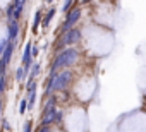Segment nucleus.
Wrapping results in <instances>:
<instances>
[{
	"label": "nucleus",
	"instance_id": "6",
	"mask_svg": "<svg viewBox=\"0 0 146 132\" xmlns=\"http://www.w3.org/2000/svg\"><path fill=\"white\" fill-rule=\"evenodd\" d=\"M79 40H81V31L79 29H69V31H65L62 45H72V43H78Z\"/></svg>",
	"mask_w": 146,
	"mask_h": 132
},
{
	"label": "nucleus",
	"instance_id": "13",
	"mask_svg": "<svg viewBox=\"0 0 146 132\" xmlns=\"http://www.w3.org/2000/svg\"><path fill=\"white\" fill-rule=\"evenodd\" d=\"M35 101H36V91H33V93H29V100H28V106H29V108H33V105H35Z\"/></svg>",
	"mask_w": 146,
	"mask_h": 132
},
{
	"label": "nucleus",
	"instance_id": "22",
	"mask_svg": "<svg viewBox=\"0 0 146 132\" xmlns=\"http://www.w3.org/2000/svg\"><path fill=\"white\" fill-rule=\"evenodd\" d=\"M84 2H90V0H84Z\"/></svg>",
	"mask_w": 146,
	"mask_h": 132
},
{
	"label": "nucleus",
	"instance_id": "10",
	"mask_svg": "<svg viewBox=\"0 0 146 132\" xmlns=\"http://www.w3.org/2000/svg\"><path fill=\"white\" fill-rule=\"evenodd\" d=\"M40 22H41V12H36V14H35V19H33V33H35V34H36V31H38Z\"/></svg>",
	"mask_w": 146,
	"mask_h": 132
},
{
	"label": "nucleus",
	"instance_id": "20",
	"mask_svg": "<svg viewBox=\"0 0 146 132\" xmlns=\"http://www.w3.org/2000/svg\"><path fill=\"white\" fill-rule=\"evenodd\" d=\"M38 51H40V50H38L36 46H33V45H31V55H35V57H36V55H38Z\"/></svg>",
	"mask_w": 146,
	"mask_h": 132
},
{
	"label": "nucleus",
	"instance_id": "2",
	"mask_svg": "<svg viewBox=\"0 0 146 132\" xmlns=\"http://www.w3.org/2000/svg\"><path fill=\"white\" fill-rule=\"evenodd\" d=\"M74 62H78V51H76L74 48L64 50L62 53H58V55H57V58H55V62H53L52 71H57V69L67 67V65H72Z\"/></svg>",
	"mask_w": 146,
	"mask_h": 132
},
{
	"label": "nucleus",
	"instance_id": "3",
	"mask_svg": "<svg viewBox=\"0 0 146 132\" xmlns=\"http://www.w3.org/2000/svg\"><path fill=\"white\" fill-rule=\"evenodd\" d=\"M12 51H14V43H7L5 50L2 51V58H0V76H5V69H7V65L12 58Z\"/></svg>",
	"mask_w": 146,
	"mask_h": 132
},
{
	"label": "nucleus",
	"instance_id": "5",
	"mask_svg": "<svg viewBox=\"0 0 146 132\" xmlns=\"http://www.w3.org/2000/svg\"><path fill=\"white\" fill-rule=\"evenodd\" d=\"M53 115H55V100L52 98L48 101V105L45 106V112H43V125H48L53 122Z\"/></svg>",
	"mask_w": 146,
	"mask_h": 132
},
{
	"label": "nucleus",
	"instance_id": "18",
	"mask_svg": "<svg viewBox=\"0 0 146 132\" xmlns=\"http://www.w3.org/2000/svg\"><path fill=\"white\" fill-rule=\"evenodd\" d=\"M7 43H9V41H7V38H5V40H4L2 43H0V53H2V51L5 50V46H7Z\"/></svg>",
	"mask_w": 146,
	"mask_h": 132
},
{
	"label": "nucleus",
	"instance_id": "17",
	"mask_svg": "<svg viewBox=\"0 0 146 132\" xmlns=\"http://www.w3.org/2000/svg\"><path fill=\"white\" fill-rule=\"evenodd\" d=\"M62 120V112H57L55 110V115H53V122H60Z\"/></svg>",
	"mask_w": 146,
	"mask_h": 132
},
{
	"label": "nucleus",
	"instance_id": "14",
	"mask_svg": "<svg viewBox=\"0 0 146 132\" xmlns=\"http://www.w3.org/2000/svg\"><path fill=\"white\" fill-rule=\"evenodd\" d=\"M26 110H28V101H26V100H21V101H19V112L24 113Z\"/></svg>",
	"mask_w": 146,
	"mask_h": 132
},
{
	"label": "nucleus",
	"instance_id": "21",
	"mask_svg": "<svg viewBox=\"0 0 146 132\" xmlns=\"http://www.w3.org/2000/svg\"><path fill=\"white\" fill-rule=\"evenodd\" d=\"M38 132H50V129H48V125H43V127H41Z\"/></svg>",
	"mask_w": 146,
	"mask_h": 132
},
{
	"label": "nucleus",
	"instance_id": "9",
	"mask_svg": "<svg viewBox=\"0 0 146 132\" xmlns=\"http://www.w3.org/2000/svg\"><path fill=\"white\" fill-rule=\"evenodd\" d=\"M53 16H55V9H50V11H48V14H46V16H45V19H43V26H45V28H48V26H50V21L53 19Z\"/></svg>",
	"mask_w": 146,
	"mask_h": 132
},
{
	"label": "nucleus",
	"instance_id": "19",
	"mask_svg": "<svg viewBox=\"0 0 146 132\" xmlns=\"http://www.w3.org/2000/svg\"><path fill=\"white\" fill-rule=\"evenodd\" d=\"M24 132H31V122H29V120L24 123Z\"/></svg>",
	"mask_w": 146,
	"mask_h": 132
},
{
	"label": "nucleus",
	"instance_id": "23",
	"mask_svg": "<svg viewBox=\"0 0 146 132\" xmlns=\"http://www.w3.org/2000/svg\"><path fill=\"white\" fill-rule=\"evenodd\" d=\"M0 108H2V106H0Z\"/></svg>",
	"mask_w": 146,
	"mask_h": 132
},
{
	"label": "nucleus",
	"instance_id": "12",
	"mask_svg": "<svg viewBox=\"0 0 146 132\" xmlns=\"http://www.w3.org/2000/svg\"><path fill=\"white\" fill-rule=\"evenodd\" d=\"M24 77H26V72H24V69H23V67H19V69H17V74H16V79L21 82Z\"/></svg>",
	"mask_w": 146,
	"mask_h": 132
},
{
	"label": "nucleus",
	"instance_id": "1",
	"mask_svg": "<svg viewBox=\"0 0 146 132\" xmlns=\"http://www.w3.org/2000/svg\"><path fill=\"white\" fill-rule=\"evenodd\" d=\"M70 72L69 71H64L60 74H55V71H52V77L48 81V86H46V94L53 93V91H60V89H65L69 81H70Z\"/></svg>",
	"mask_w": 146,
	"mask_h": 132
},
{
	"label": "nucleus",
	"instance_id": "11",
	"mask_svg": "<svg viewBox=\"0 0 146 132\" xmlns=\"http://www.w3.org/2000/svg\"><path fill=\"white\" fill-rule=\"evenodd\" d=\"M38 72H40V65H38V63L31 65V76H29V79H33V81H35V77L38 76Z\"/></svg>",
	"mask_w": 146,
	"mask_h": 132
},
{
	"label": "nucleus",
	"instance_id": "16",
	"mask_svg": "<svg viewBox=\"0 0 146 132\" xmlns=\"http://www.w3.org/2000/svg\"><path fill=\"white\" fill-rule=\"evenodd\" d=\"M5 14H7V19H12V16H14V5L12 4L5 9Z\"/></svg>",
	"mask_w": 146,
	"mask_h": 132
},
{
	"label": "nucleus",
	"instance_id": "4",
	"mask_svg": "<svg viewBox=\"0 0 146 132\" xmlns=\"http://www.w3.org/2000/svg\"><path fill=\"white\" fill-rule=\"evenodd\" d=\"M81 17V9H70L69 12H67V19H65V22H64V26H62V31L65 33V31H69L72 26H74L76 22H78V19Z\"/></svg>",
	"mask_w": 146,
	"mask_h": 132
},
{
	"label": "nucleus",
	"instance_id": "7",
	"mask_svg": "<svg viewBox=\"0 0 146 132\" xmlns=\"http://www.w3.org/2000/svg\"><path fill=\"white\" fill-rule=\"evenodd\" d=\"M19 34V24L16 19H9V34H7V41L14 43V40Z\"/></svg>",
	"mask_w": 146,
	"mask_h": 132
},
{
	"label": "nucleus",
	"instance_id": "15",
	"mask_svg": "<svg viewBox=\"0 0 146 132\" xmlns=\"http://www.w3.org/2000/svg\"><path fill=\"white\" fill-rule=\"evenodd\" d=\"M70 4H72V0H65L64 5L60 7V9H62V12H69V11H70Z\"/></svg>",
	"mask_w": 146,
	"mask_h": 132
},
{
	"label": "nucleus",
	"instance_id": "8",
	"mask_svg": "<svg viewBox=\"0 0 146 132\" xmlns=\"http://www.w3.org/2000/svg\"><path fill=\"white\" fill-rule=\"evenodd\" d=\"M24 4H26V0H14V16H12V19H19V16H21V12H23V7H24Z\"/></svg>",
	"mask_w": 146,
	"mask_h": 132
}]
</instances>
